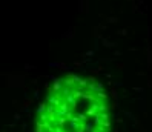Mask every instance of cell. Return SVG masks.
I'll use <instances>...</instances> for the list:
<instances>
[{
    "label": "cell",
    "instance_id": "6da1fadb",
    "mask_svg": "<svg viewBox=\"0 0 152 132\" xmlns=\"http://www.w3.org/2000/svg\"><path fill=\"white\" fill-rule=\"evenodd\" d=\"M35 132H111L104 88L74 74L57 78L39 108Z\"/></svg>",
    "mask_w": 152,
    "mask_h": 132
}]
</instances>
